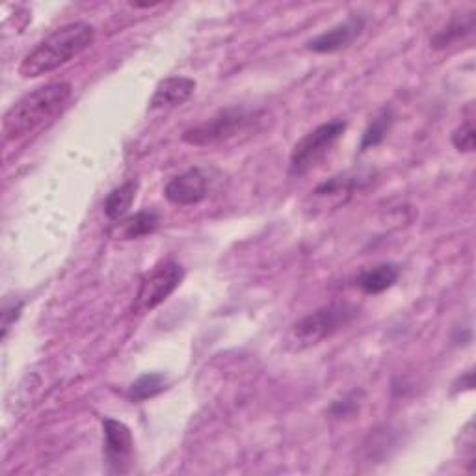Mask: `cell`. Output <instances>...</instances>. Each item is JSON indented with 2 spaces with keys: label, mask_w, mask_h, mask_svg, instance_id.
Returning a JSON list of instances; mask_svg holds the SVG:
<instances>
[{
  "label": "cell",
  "mask_w": 476,
  "mask_h": 476,
  "mask_svg": "<svg viewBox=\"0 0 476 476\" xmlns=\"http://www.w3.org/2000/svg\"><path fill=\"white\" fill-rule=\"evenodd\" d=\"M96 41V28L90 23L75 21L62 25L53 30L47 37H43L37 46L23 58L19 66V75L23 78H37L49 75L73 58L90 49Z\"/></svg>",
  "instance_id": "1"
},
{
  "label": "cell",
  "mask_w": 476,
  "mask_h": 476,
  "mask_svg": "<svg viewBox=\"0 0 476 476\" xmlns=\"http://www.w3.org/2000/svg\"><path fill=\"white\" fill-rule=\"evenodd\" d=\"M73 96V86L69 82H51L28 92L15 101L3 119V135L6 142L19 140L43 123L55 117Z\"/></svg>",
  "instance_id": "2"
},
{
  "label": "cell",
  "mask_w": 476,
  "mask_h": 476,
  "mask_svg": "<svg viewBox=\"0 0 476 476\" xmlns=\"http://www.w3.org/2000/svg\"><path fill=\"white\" fill-rule=\"evenodd\" d=\"M265 112L248 106H229L214 114L210 119L194 125L183 133V142L207 147L222 142H229L240 135L251 133L263 123Z\"/></svg>",
  "instance_id": "3"
},
{
  "label": "cell",
  "mask_w": 476,
  "mask_h": 476,
  "mask_svg": "<svg viewBox=\"0 0 476 476\" xmlns=\"http://www.w3.org/2000/svg\"><path fill=\"white\" fill-rule=\"evenodd\" d=\"M358 317V309L350 304H329L292 324L287 335V349L292 352L308 350L324 339L337 333Z\"/></svg>",
  "instance_id": "4"
},
{
  "label": "cell",
  "mask_w": 476,
  "mask_h": 476,
  "mask_svg": "<svg viewBox=\"0 0 476 476\" xmlns=\"http://www.w3.org/2000/svg\"><path fill=\"white\" fill-rule=\"evenodd\" d=\"M346 127H349V123L337 117L319 125L304 138L298 140L290 153V176L299 177L311 171L342 138V135L346 133Z\"/></svg>",
  "instance_id": "5"
},
{
  "label": "cell",
  "mask_w": 476,
  "mask_h": 476,
  "mask_svg": "<svg viewBox=\"0 0 476 476\" xmlns=\"http://www.w3.org/2000/svg\"><path fill=\"white\" fill-rule=\"evenodd\" d=\"M185 279V268L176 261H166L147 272L138 287L135 298V313H147L157 309L160 304L179 289Z\"/></svg>",
  "instance_id": "6"
},
{
  "label": "cell",
  "mask_w": 476,
  "mask_h": 476,
  "mask_svg": "<svg viewBox=\"0 0 476 476\" xmlns=\"http://www.w3.org/2000/svg\"><path fill=\"white\" fill-rule=\"evenodd\" d=\"M105 460L108 474H127L133 467L135 438L125 422L116 419H103Z\"/></svg>",
  "instance_id": "7"
},
{
  "label": "cell",
  "mask_w": 476,
  "mask_h": 476,
  "mask_svg": "<svg viewBox=\"0 0 476 476\" xmlns=\"http://www.w3.org/2000/svg\"><path fill=\"white\" fill-rule=\"evenodd\" d=\"M367 19L360 14H352L349 19L331 26L306 43V49L317 55H331L342 49H349L352 43L363 34Z\"/></svg>",
  "instance_id": "8"
},
{
  "label": "cell",
  "mask_w": 476,
  "mask_h": 476,
  "mask_svg": "<svg viewBox=\"0 0 476 476\" xmlns=\"http://www.w3.org/2000/svg\"><path fill=\"white\" fill-rule=\"evenodd\" d=\"M164 196L169 203L179 207H190L201 203L208 196V177L205 169L190 167L179 173L177 177H173L166 185Z\"/></svg>",
  "instance_id": "9"
},
{
  "label": "cell",
  "mask_w": 476,
  "mask_h": 476,
  "mask_svg": "<svg viewBox=\"0 0 476 476\" xmlns=\"http://www.w3.org/2000/svg\"><path fill=\"white\" fill-rule=\"evenodd\" d=\"M196 80L188 76H167L158 82L149 101L151 110H171L183 106L196 92Z\"/></svg>",
  "instance_id": "10"
},
{
  "label": "cell",
  "mask_w": 476,
  "mask_h": 476,
  "mask_svg": "<svg viewBox=\"0 0 476 476\" xmlns=\"http://www.w3.org/2000/svg\"><path fill=\"white\" fill-rule=\"evenodd\" d=\"M400 278V267L397 263H380L376 267H370L363 270L356 285L365 292V294H381L385 290L391 289Z\"/></svg>",
  "instance_id": "11"
},
{
  "label": "cell",
  "mask_w": 476,
  "mask_h": 476,
  "mask_svg": "<svg viewBox=\"0 0 476 476\" xmlns=\"http://www.w3.org/2000/svg\"><path fill=\"white\" fill-rule=\"evenodd\" d=\"M474 26H476L474 12L456 14V15L451 17V21L441 30H438L434 35H431V39H430L431 47L438 49V51H443V49L451 47L452 43L471 35L474 32Z\"/></svg>",
  "instance_id": "12"
},
{
  "label": "cell",
  "mask_w": 476,
  "mask_h": 476,
  "mask_svg": "<svg viewBox=\"0 0 476 476\" xmlns=\"http://www.w3.org/2000/svg\"><path fill=\"white\" fill-rule=\"evenodd\" d=\"M160 222V216L155 210H140L135 216H128V218L121 224L119 229V238L121 240H137L142 237H147L157 231Z\"/></svg>",
  "instance_id": "13"
},
{
  "label": "cell",
  "mask_w": 476,
  "mask_h": 476,
  "mask_svg": "<svg viewBox=\"0 0 476 476\" xmlns=\"http://www.w3.org/2000/svg\"><path fill=\"white\" fill-rule=\"evenodd\" d=\"M137 190H138V183L137 181H127L121 187L114 188L106 199H105V214L106 218L116 222L121 220L123 216L128 212V208L133 207L135 197H137Z\"/></svg>",
  "instance_id": "14"
},
{
  "label": "cell",
  "mask_w": 476,
  "mask_h": 476,
  "mask_svg": "<svg viewBox=\"0 0 476 476\" xmlns=\"http://www.w3.org/2000/svg\"><path fill=\"white\" fill-rule=\"evenodd\" d=\"M393 123H395V114H393V110L387 108V106L381 108V110L372 117V121L369 123V127L365 128L361 144H360V151H369V149L378 147V146L387 138V135L391 133Z\"/></svg>",
  "instance_id": "15"
},
{
  "label": "cell",
  "mask_w": 476,
  "mask_h": 476,
  "mask_svg": "<svg viewBox=\"0 0 476 476\" xmlns=\"http://www.w3.org/2000/svg\"><path fill=\"white\" fill-rule=\"evenodd\" d=\"M167 389V378L162 372H146L142 374L137 381L128 387V400H133L137 404L149 400L153 397H158Z\"/></svg>",
  "instance_id": "16"
},
{
  "label": "cell",
  "mask_w": 476,
  "mask_h": 476,
  "mask_svg": "<svg viewBox=\"0 0 476 476\" xmlns=\"http://www.w3.org/2000/svg\"><path fill=\"white\" fill-rule=\"evenodd\" d=\"M370 179L369 177H361V176H349V173H344V176H337L328 179L326 183L319 185L315 188V196L319 197H333V196H346L350 197L356 190H360L361 187H365Z\"/></svg>",
  "instance_id": "17"
},
{
  "label": "cell",
  "mask_w": 476,
  "mask_h": 476,
  "mask_svg": "<svg viewBox=\"0 0 476 476\" xmlns=\"http://www.w3.org/2000/svg\"><path fill=\"white\" fill-rule=\"evenodd\" d=\"M25 309V301L23 299H6L3 313H0V319H3V324H0V339H6L8 331L12 326L21 319V313Z\"/></svg>",
  "instance_id": "18"
},
{
  "label": "cell",
  "mask_w": 476,
  "mask_h": 476,
  "mask_svg": "<svg viewBox=\"0 0 476 476\" xmlns=\"http://www.w3.org/2000/svg\"><path fill=\"white\" fill-rule=\"evenodd\" d=\"M452 146L460 153H472L474 151V125L472 121L461 123L452 133Z\"/></svg>",
  "instance_id": "19"
},
{
  "label": "cell",
  "mask_w": 476,
  "mask_h": 476,
  "mask_svg": "<svg viewBox=\"0 0 476 476\" xmlns=\"http://www.w3.org/2000/svg\"><path fill=\"white\" fill-rule=\"evenodd\" d=\"M356 410H360V395L358 393H350L349 397H344L342 400H337L331 406V413L335 417H349L352 415Z\"/></svg>",
  "instance_id": "20"
},
{
  "label": "cell",
  "mask_w": 476,
  "mask_h": 476,
  "mask_svg": "<svg viewBox=\"0 0 476 476\" xmlns=\"http://www.w3.org/2000/svg\"><path fill=\"white\" fill-rule=\"evenodd\" d=\"M452 387H454V389H452L454 393L472 391V389H474V372H472V370H467L465 374H461V376L456 380V383H454Z\"/></svg>",
  "instance_id": "21"
}]
</instances>
